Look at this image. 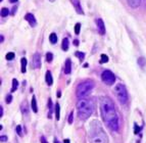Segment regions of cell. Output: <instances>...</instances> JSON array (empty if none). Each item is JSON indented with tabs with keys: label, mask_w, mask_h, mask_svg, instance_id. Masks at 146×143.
<instances>
[{
	"label": "cell",
	"mask_w": 146,
	"mask_h": 143,
	"mask_svg": "<svg viewBox=\"0 0 146 143\" xmlns=\"http://www.w3.org/2000/svg\"><path fill=\"white\" fill-rule=\"evenodd\" d=\"M100 114L106 126L115 132H119V116L115 110V103L110 97L102 96L100 98Z\"/></svg>",
	"instance_id": "cell-1"
},
{
	"label": "cell",
	"mask_w": 146,
	"mask_h": 143,
	"mask_svg": "<svg viewBox=\"0 0 146 143\" xmlns=\"http://www.w3.org/2000/svg\"><path fill=\"white\" fill-rule=\"evenodd\" d=\"M88 135L90 143H108V136L97 120L90 123Z\"/></svg>",
	"instance_id": "cell-2"
},
{
	"label": "cell",
	"mask_w": 146,
	"mask_h": 143,
	"mask_svg": "<svg viewBox=\"0 0 146 143\" xmlns=\"http://www.w3.org/2000/svg\"><path fill=\"white\" fill-rule=\"evenodd\" d=\"M77 109H78L79 118L85 121L88 118H90L91 114H93V110H94L93 100L88 99V98H81L77 104Z\"/></svg>",
	"instance_id": "cell-3"
},
{
	"label": "cell",
	"mask_w": 146,
	"mask_h": 143,
	"mask_svg": "<svg viewBox=\"0 0 146 143\" xmlns=\"http://www.w3.org/2000/svg\"><path fill=\"white\" fill-rule=\"evenodd\" d=\"M95 87V83L92 80H86L80 83L77 87V96L79 98H84V97L88 96L92 92L93 88Z\"/></svg>",
	"instance_id": "cell-4"
},
{
	"label": "cell",
	"mask_w": 146,
	"mask_h": 143,
	"mask_svg": "<svg viewBox=\"0 0 146 143\" xmlns=\"http://www.w3.org/2000/svg\"><path fill=\"white\" fill-rule=\"evenodd\" d=\"M115 94L121 104H126L128 102L129 95H128V91H127V88L125 87V85L117 84L115 88Z\"/></svg>",
	"instance_id": "cell-5"
},
{
	"label": "cell",
	"mask_w": 146,
	"mask_h": 143,
	"mask_svg": "<svg viewBox=\"0 0 146 143\" xmlns=\"http://www.w3.org/2000/svg\"><path fill=\"white\" fill-rule=\"evenodd\" d=\"M101 80H102V82L104 84H106L108 86H111L115 82V76L112 72H110L108 70H105L101 74Z\"/></svg>",
	"instance_id": "cell-6"
},
{
	"label": "cell",
	"mask_w": 146,
	"mask_h": 143,
	"mask_svg": "<svg viewBox=\"0 0 146 143\" xmlns=\"http://www.w3.org/2000/svg\"><path fill=\"white\" fill-rule=\"evenodd\" d=\"M33 67L35 69H40L41 68V55L40 53H35L33 56Z\"/></svg>",
	"instance_id": "cell-7"
},
{
	"label": "cell",
	"mask_w": 146,
	"mask_h": 143,
	"mask_svg": "<svg viewBox=\"0 0 146 143\" xmlns=\"http://www.w3.org/2000/svg\"><path fill=\"white\" fill-rule=\"evenodd\" d=\"M25 19H26V21L29 23V25L31 26V27L34 28L35 26L37 25L36 17H34V15H32V13H27V15H26V17H25Z\"/></svg>",
	"instance_id": "cell-8"
},
{
	"label": "cell",
	"mask_w": 146,
	"mask_h": 143,
	"mask_svg": "<svg viewBox=\"0 0 146 143\" xmlns=\"http://www.w3.org/2000/svg\"><path fill=\"white\" fill-rule=\"evenodd\" d=\"M97 23V28H98V31L101 35H104L105 34V27H104V23L101 19H97L96 21Z\"/></svg>",
	"instance_id": "cell-9"
},
{
	"label": "cell",
	"mask_w": 146,
	"mask_h": 143,
	"mask_svg": "<svg viewBox=\"0 0 146 143\" xmlns=\"http://www.w3.org/2000/svg\"><path fill=\"white\" fill-rule=\"evenodd\" d=\"M72 3H73L74 6H75L76 11L78 12V13H80V15H84V10H83V8H82V6H81L79 0H72Z\"/></svg>",
	"instance_id": "cell-10"
},
{
	"label": "cell",
	"mask_w": 146,
	"mask_h": 143,
	"mask_svg": "<svg viewBox=\"0 0 146 143\" xmlns=\"http://www.w3.org/2000/svg\"><path fill=\"white\" fill-rule=\"evenodd\" d=\"M128 4L130 5V7L132 8H138L141 4L142 0H127Z\"/></svg>",
	"instance_id": "cell-11"
},
{
	"label": "cell",
	"mask_w": 146,
	"mask_h": 143,
	"mask_svg": "<svg viewBox=\"0 0 146 143\" xmlns=\"http://www.w3.org/2000/svg\"><path fill=\"white\" fill-rule=\"evenodd\" d=\"M72 72V61L70 58H68L66 61V65H64V73L66 75H70Z\"/></svg>",
	"instance_id": "cell-12"
},
{
	"label": "cell",
	"mask_w": 146,
	"mask_h": 143,
	"mask_svg": "<svg viewBox=\"0 0 146 143\" xmlns=\"http://www.w3.org/2000/svg\"><path fill=\"white\" fill-rule=\"evenodd\" d=\"M45 81H46L47 85L51 86L53 84V78H52V75L50 73V71H47L46 75H45Z\"/></svg>",
	"instance_id": "cell-13"
},
{
	"label": "cell",
	"mask_w": 146,
	"mask_h": 143,
	"mask_svg": "<svg viewBox=\"0 0 146 143\" xmlns=\"http://www.w3.org/2000/svg\"><path fill=\"white\" fill-rule=\"evenodd\" d=\"M21 110L22 112L25 114V116H28L29 114V109H28V106H27V101H24L21 105Z\"/></svg>",
	"instance_id": "cell-14"
},
{
	"label": "cell",
	"mask_w": 146,
	"mask_h": 143,
	"mask_svg": "<svg viewBox=\"0 0 146 143\" xmlns=\"http://www.w3.org/2000/svg\"><path fill=\"white\" fill-rule=\"evenodd\" d=\"M32 108H33V112H38V106H37L36 96L32 97Z\"/></svg>",
	"instance_id": "cell-15"
},
{
	"label": "cell",
	"mask_w": 146,
	"mask_h": 143,
	"mask_svg": "<svg viewBox=\"0 0 146 143\" xmlns=\"http://www.w3.org/2000/svg\"><path fill=\"white\" fill-rule=\"evenodd\" d=\"M68 44H70V41H68V38H64L62 40V44H61V48H62L63 51H66L68 49Z\"/></svg>",
	"instance_id": "cell-16"
},
{
	"label": "cell",
	"mask_w": 146,
	"mask_h": 143,
	"mask_svg": "<svg viewBox=\"0 0 146 143\" xmlns=\"http://www.w3.org/2000/svg\"><path fill=\"white\" fill-rule=\"evenodd\" d=\"M138 65L141 69L145 68L146 67V59L145 57H139L138 58Z\"/></svg>",
	"instance_id": "cell-17"
},
{
	"label": "cell",
	"mask_w": 146,
	"mask_h": 143,
	"mask_svg": "<svg viewBox=\"0 0 146 143\" xmlns=\"http://www.w3.org/2000/svg\"><path fill=\"white\" fill-rule=\"evenodd\" d=\"M55 116L56 120L58 121L59 118H60V106H59V103H55Z\"/></svg>",
	"instance_id": "cell-18"
},
{
	"label": "cell",
	"mask_w": 146,
	"mask_h": 143,
	"mask_svg": "<svg viewBox=\"0 0 146 143\" xmlns=\"http://www.w3.org/2000/svg\"><path fill=\"white\" fill-rule=\"evenodd\" d=\"M49 41L51 44H55L57 42V36H56L55 33H51L50 36H49Z\"/></svg>",
	"instance_id": "cell-19"
},
{
	"label": "cell",
	"mask_w": 146,
	"mask_h": 143,
	"mask_svg": "<svg viewBox=\"0 0 146 143\" xmlns=\"http://www.w3.org/2000/svg\"><path fill=\"white\" fill-rule=\"evenodd\" d=\"M17 87H19V82H17V79H13V80H12L11 92H15V91H17Z\"/></svg>",
	"instance_id": "cell-20"
},
{
	"label": "cell",
	"mask_w": 146,
	"mask_h": 143,
	"mask_svg": "<svg viewBox=\"0 0 146 143\" xmlns=\"http://www.w3.org/2000/svg\"><path fill=\"white\" fill-rule=\"evenodd\" d=\"M21 63H22V73H26V68H27V59L25 57L22 58L21 61Z\"/></svg>",
	"instance_id": "cell-21"
},
{
	"label": "cell",
	"mask_w": 146,
	"mask_h": 143,
	"mask_svg": "<svg viewBox=\"0 0 146 143\" xmlns=\"http://www.w3.org/2000/svg\"><path fill=\"white\" fill-rule=\"evenodd\" d=\"M75 55L77 56V57H79V59H80L81 61H83L84 57H85V53H84V52H80V51H77L75 53Z\"/></svg>",
	"instance_id": "cell-22"
},
{
	"label": "cell",
	"mask_w": 146,
	"mask_h": 143,
	"mask_svg": "<svg viewBox=\"0 0 146 143\" xmlns=\"http://www.w3.org/2000/svg\"><path fill=\"white\" fill-rule=\"evenodd\" d=\"M48 106H49V118H51L52 110H53V105H52L51 99H49V100H48Z\"/></svg>",
	"instance_id": "cell-23"
},
{
	"label": "cell",
	"mask_w": 146,
	"mask_h": 143,
	"mask_svg": "<svg viewBox=\"0 0 146 143\" xmlns=\"http://www.w3.org/2000/svg\"><path fill=\"white\" fill-rule=\"evenodd\" d=\"M8 13H9V10H8V8L6 7H3L2 9H1V17H7Z\"/></svg>",
	"instance_id": "cell-24"
},
{
	"label": "cell",
	"mask_w": 146,
	"mask_h": 143,
	"mask_svg": "<svg viewBox=\"0 0 146 143\" xmlns=\"http://www.w3.org/2000/svg\"><path fill=\"white\" fill-rule=\"evenodd\" d=\"M52 59H53V54H52L51 52H47L46 53V61H48V63H51Z\"/></svg>",
	"instance_id": "cell-25"
},
{
	"label": "cell",
	"mask_w": 146,
	"mask_h": 143,
	"mask_svg": "<svg viewBox=\"0 0 146 143\" xmlns=\"http://www.w3.org/2000/svg\"><path fill=\"white\" fill-rule=\"evenodd\" d=\"M5 58H6L7 61H12V59L15 58V53H13V52H8V53L6 54V56H5Z\"/></svg>",
	"instance_id": "cell-26"
},
{
	"label": "cell",
	"mask_w": 146,
	"mask_h": 143,
	"mask_svg": "<svg viewBox=\"0 0 146 143\" xmlns=\"http://www.w3.org/2000/svg\"><path fill=\"white\" fill-rule=\"evenodd\" d=\"M80 31H81V24H76V26H75V34H77V35H79L80 34Z\"/></svg>",
	"instance_id": "cell-27"
},
{
	"label": "cell",
	"mask_w": 146,
	"mask_h": 143,
	"mask_svg": "<svg viewBox=\"0 0 146 143\" xmlns=\"http://www.w3.org/2000/svg\"><path fill=\"white\" fill-rule=\"evenodd\" d=\"M108 61V57H107L106 54H102L101 55V59H100V63H106Z\"/></svg>",
	"instance_id": "cell-28"
},
{
	"label": "cell",
	"mask_w": 146,
	"mask_h": 143,
	"mask_svg": "<svg viewBox=\"0 0 146 143\" xmlns=\"http://www.w3.org/2000/svg\"><path fill=\"white\" fill-rule=\"evenodd\" d=\"M17 134L19 136H21V137L23 136V128H22V126H20V125L17 127Z\"/></svg>",
	"instance_id": "cell-29"
},
{
	"label": "cell",
	"mask_w": 146,
	"mask_h": 143,
	"mask_svg": "<svg viewBox=\"0 0 146 143\" xmlns=\"http://www.w3.org/2000/svg\"><path fill=\"white\" fill-rule=\"evenodd\" d=\"M140 130H141V128H140L137 124H134V133L138 134L139 132H140Z\"/></svg>",
	"instance_id": "cell-30"
},
{
	"label": "cell",
	"mask_w": 146,
	"mask_h": 143,
	"mask_svg": "<svg viewBox=\"0 0 146 143\" xmlns=\"http://www.w3.org/2000/svg\"><path fill=\"white\" fill-rule=\"evenodd\" d=\"M12 98H13V97H12V95H7V96H6V99H5V101H6V103H7V104H9L10 102L12 101Z\"/></svg>",
	"instance_id": "cell-31"
},
{
	"label": "cell",
	"mask_w": 146,
	"mask_h": 143,
	"mask_svg": "<svg viewBox=\"0 0 146 143\" xmlns=\"http://www.w3.org/2000/svg\"><path fill=\"white\" fill-rule=\"evenodd\" d=\"M73 120H74V112H72L68 116V124H73Z\"/></svg>",
	"instance_id": "cell-32"
},
{
	"label": "cell",
	"mask_w": 146,
	"mask_h": 143,
	"mask_svg": "<svg viewBox=\"0 0 146 143\" xmlns=\"http://www.w3.org/2000/svg\"><path fill=\"white\" fill-rule=\"evenodd\" d=\"M7 141V136H1V142H6Z\"/></svg>",
	"instance_id": "cell-33"
},
{
	"label": "cell",
	"mask_w": 146,
	"mask_h": 143,
	"mask_svg": "<svg viewBox=\"0 0 146 143\" xmlns=\"http://www.w3.org/2000/svg\"><path fill=\"white\" fill-rule=\"evenodd\" d=\"M41 143H48V141L45 139V137H41Z\"/></svg>",
	"instance_id": "cell-34"
},
{
	"label": "cell",
	"mask_w": 146,
	"mask_h": 143,
	"mask_svg": "<svg viewBox=\"0 0 146 143\" xmlns=\"http://www.w3.org/2000/svg\"><path fill=\"white\" fill-rule=\"evenodd\" d=\"M0 116H1V118L3 116V107L2 106H0Z\"/></svg>",
	"instance_id": "cell-35"
},
{
	"label": "cell",
	"mask_w": 146,
	"mask_h": 143,
	"mask_svg": "<svg viewBox=\"0 0 146 143\" xmlns=\"http://www.w3.org/2000/svg\"><path fill=\"white\" fill-rule=\"evenodd\" d=\"M74 45H75V46H78V45H79V40H74Z\"/></svg>",
	"instance_id": "cell-36"
},
{
	"label": "cell",
	"mask_w": 146,
	"mask_h": 143,
	"mask_svg": "<svg viewBox=\"0 0 146 143\" xmlns=\"http://www.w3.org/2000/svg\"><path fill=\"white\" fill-rule=\"evenodd\" d=\"M9 2H11V3H15V2H17V0H9Z\"/></svg>",
	"instance_id": "cell-37"
},
{
	"label": "cell",
	"mask_w": 146,
	"mask_h": 143,
	"mask_svg": "<svg viewBox=\"0 0 146 143\" xmlns=\"http://www.w3.org/2000/svg\"><path fill=\"white\" fill-rule=\"evenodd\" d=\"M3 41H4V37H3V35H1V41H0V42L2 43Z\"/></svg>",
	"instance_id": "cell-38"
},
{
	"label": "cell",
	"mask_w": 146,
	"mask_h": 143,
	"mask_svg": "<svg viewBox=\"0 0 146 143\" xmlns=\"http://www.w3.org/2000/svg\"><path fill=\"white\" fill-rule=\"evenodd\" d=\"M63 143H70V140H68V139H66V140L63 141Z\"/></svg>",
	"instance_id": "cell-39"
},
{
	"label": "cell",
	"mask_w": 146,
	"mask_h": 143,
	"mask_svg": "<svg viewBox=\"0 0 146 143\" xmlns=\"http://www.w3.org/2000/svg\"><path fill=\"white\" fill-rule=\"evenodd\" d=\"M54 143H60V142H59V141L57 140V139H54Z\"/></svg>",
	"instance_id": "cell-40"
},
{
	"label": "cell",
	"mask_w": 146,
	"mask_h": 143,
	"mask_svg": "<svg viewBox=\"0 0 146 143\" xmlns=\"http://www.w3.org/2000/svg\"><path fill=\"white\" fill-rule=\"evenodd\" d=\"M49 1H51V2H53V1H55V0H49Z\"/></svg>",
	"instance_id": "cell-41"
},
{
	"label": "cell",
	"mask_w": 146,
	"mask_h": 143,
	"mask_svg": "<svg viewBox=\"0 0 146 143\" xmlns=\"http://www.w3.org/2000/svg\"><path fill=\"white\" fill-rule=\"evenodd\" d=\"M0 1H2V0H0Z\"/></svg>",
	"instance_id": "cell-42"
}]
</instances>
